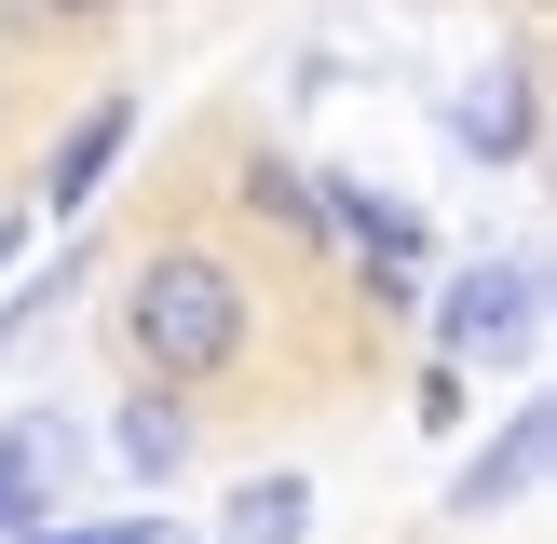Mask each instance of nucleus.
I'll list each match as a JSON object with an SVG mask.
<instances>
[{
  "label": "nucleus",
  "mask_w": 557,
  "mask_h": 544,
  "mask_svg": "<svg viewBox=\"0 0 557 544\" xmlns=\"http://www.w3.org/2000/svg\"><path fill=\"white\" fill-rule=\"evenodd\" d=\"M123 354L150 395H205L259 354V272L232 259L218 232H163L150 259L123 272Z\"/></svg>",
  "instance_id": "obj_1"
},
{
  "label": "nucleus",
  "mask_w": 557,
  "mask_h": 544,
  "mask_svg": "<svg viewBox=\"0 0 557 544\" xmlns=\"http://www.w3.org/2000/svg\"><path fill=\"white\" fill-rule=\"evenodd\" d=\"M531 341H544V245L462 259L435 286V368H490V354H531Z\"/></svg>",
  "instance_id": "obj_2"
},
{
  "label": "nucleus",
  "mask_w": 557,
  "mask_h": 544,
  "mask_svg": "<svg viewBox=\"0 0 557 544\" xmlns=\"http://www.w3.org/2000/svg\"><path fill=\"white\" fill-rule=\"evenodd\" d=\"M449 150L462 163H531L544 150V54H490L449 82Z\"/></svg>",
  "instance_id": "obj_3"
},
{
  "label": "nucleus",
  "mask_w": 557,
  "mask_h": 544,
  "mask_svg": "<svg viewBox=\"0 0 557 544\" xmlns=\"http://www.w3.org/2000/svg\"><path fill=\"white\" fill-rule=\"evenodd\" d=\"M544 462H557V395H517V408H504V435H490V449H462V477H449V517H462V531L517 517V504L544 490Z\"/></svg>",
  "instance_id": "obj_4"
},
{
  "label": "nucleus",
  "mask_w": 557,
  "mask_h": 544,
  "mask_svg": "<svg viewBox=\"0 0 557 544\" xmlns=\"http://www.w3.org/2000/svg\"><path fill=\"white\" fill-rule=\"evenodd\" d=\"M123 150H136V96H82L69 136L41 150V190H27V205H41V218H82L109 177H123Z\"/></svg>",
  "instance_id": "obj_5"
},
{
  "label": "nucleus",
  "mask_w": 557,
  "mask_h": 544,
  "mask_svg": "<svg viewBox=\"0 0 557 544\" xmlns=\"http://www.w3.org/2000/svg\"><path fill=\"white\" fill-rule=\"evenodd\" d=\"M313 190H326V245H354L368 272H422V259H435L422 205H395L381 177H313Z\"/></svg>",
  "instance_id": "obj_6"
},
{
  "label": "nucleus",
  "mask_w": 557,
  "mask_h": 544,
  "mask_svg": "<svg viewBox=\"0 0 557 544\" xmlns=\"http://www.w3.org/2000/svg\"><path fill=\"white\" fill-rule=\"evenodd\" d=\"M232 218L272 232V245H299V259L326 245V190H313V163H286V150H245L232 163Z\"/></svg>",
  "instance_id": "obj_7"
},
{
  "label": "nucleus",
  "mask_w": 557,
  "mask_h": 544,
  "mask_svg": "<svg viewBox=\"0 0 557 544\" xmlns=\"http://www.w3.org/2000/svg\"><path fill=\"white\" fill-rule=\"evenodd\" d=\"M190 449H205L190 395H150V381H136V395H123V422H109V462H123L136 490H177V477H190Z\"/></svg>",
  "instance_id": "obj_8"
},
{
  "label": "nucleus",
  "mask_w": 557,
  "mask_h": 544,
  "mask_svg": "<svg viewBox=\"0 0 557 544\" xmlns=\"http://www.w3.org/2000/svg\"><path fill=\"white\" fill-rule=\"evenodd\" d=\"M218 544H313V477H299V462H272V477H232V504H218Z\"/></svg>",
  "instance_id": "obj_9"
},
{
  "label": "nucleus",
  "mask_w": 557,
  "mask_h": 544,
  "mask_svg": "<svg viewBox=\"0 0 557 544\" xmlns=\"http://www.w3.org/2000/svg\"><path fill=\"white\" fill-rule=\"evenodd\" d=\"M69 462H82V449H69L54 422H14V435H0V544L41 517V490H69Z\"/></svg>",
  "instance_id": "obj_10"
},
{
  "label": "nucleus",
  "mask_w": 557,
  "mask_h": 544,
  "mask_svg": "<svg viewBox=\"0 0 557 544\" xmlns=\"http://www.w3.org/2000/svg\"><path fill=\"white\" fill-rule=\"evenodd\" d=\"M150 531H163V517H69V531H54V517H27L14 544H150Z\"/></svg>",
  "instance_id": "obj_11"
},
{
  "label": "nucleus",
  "mask_w": 557,
  "mask_h": 544,
  "mask_svg": "<svg viewBox=\"0 0 557 544\" xmlns=\"http://www.w3.org/2000/svg\"><path fill=\"white\" fill-rule=\"evenodd\" d=\"M41 27H109V14H136V0H27Z\"/></svg>",
  "instance_id": "obj_12"
},
{
  "label": "nucleus",
  "mask_w": 557,
  "mask_h": 544,
  "mask_svg": "<svg viewBox=\"0 0 557 544\" xmlns=\"http://www.w3.org/2000/svg\"><path fill=\"white\" fill-rule=\"evenodd\" d=\"M14 272H27V218H0V286H14Z\"/></svg>",
  "instance_id": "obj_13"
},
{
  "label": "nucleus",
  "mask_w": 557,
  "mask_h": 544,
  "mask_svg": "<svg viewBox=\"0 0 557 544\" xmlns=\"http://www.w3.org/2000/svg\"><path fill=\"white\" fill-rule=\"evenodd\" d=\"M150 544H190V531H150Z\"/></svg>",
  "instance_id": "obj_14"
},
{
  "label": "nucleus",
  "mask_w": 557,
  "mask_h": 544,
  "mask_svg": "<svg viewBox=\"0 0 557 544\" xmlns=\"http://www.w3.org/2000/svg\"><path fill=\"white\" fill-rule=\"evenodd\" d=\"M517 14H544V0H517Z\"/></svg>",
  "instance_id": "obj_15"
}]
</instances>
